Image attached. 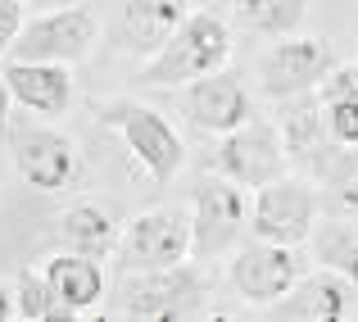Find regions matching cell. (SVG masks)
Wrapping results in <instances>:
<instances>
[{"label":"cell","mask_w":358,"mask_h":322,"mask_svg":"<svg viewBox=\"0 0 358 322\" xmlns=\"http://www.w3.org/2000/svg\"><path fill=\"white\" fill-rule=\"evenodd\" d=\"M5 136H9V155H14L18 177L32 191L55 195V191H69L82 177V155L73 146V136H64L50 122H14L9 118Z\"/></svg>","instance_id":"cell-5"},{"label":"cell","mask_w":358,"mask_h":322,"mask_svg":"<svg viewBox=\"0 0 358 322\" xmlns=\"http://www.w3.org/2000/svg\"><path fill=\"white\" fill-rule=\"evenodd\" d=\"M59 236L69 241V250L91 254V259H105L118 245L114 218H109V209H100L96 200H78L73 209H64L59 214Z\"/></svg>","instance_id":"cell-18"},{"label":"cell","mask_w":358,"mask_h":322,"mask_svg":"<svg viewBox=\"0 0 358 322\" xmlns=\"http://www.w3.org/2000/svg\"><path fill=\"white\" fill-rule=\"evenodd\" d=\"M27 9H55V5H69V0H23Z\"/></svg>","instance_id":"cell-28"},{"label":"cell","mask_w":358,"mask_h":322,"mask_svg":"<svg viewBox=\"0 0 358 322\" xmlns=\"http://www.w3.org/2000/svg\"><path fill=\"white\" fill-rule=\"evenodd\" d=\"M45 286H50L55 304L69 309L73 318H82L87 309H96L100 300H105V268H100V259H91V254H78V250H64L55 254V259H45Z\"/></svg>","instance_id":"cell-15"},{"label":"cell","mask_w":358,"mask_h":322,"mask_svg":"<svg viewBox=\"0 0 358 322\" xmlns=\"http://www.w3.org/2000/svg\"><path fill=\"white\" fill-rule=\"evenodd\" d=\"M9 318H18L14 314V286H5V281H0V322H9Z\"/></svg>","instance_id":"cell-27"},{"label":"cell","mask_w":358,"mask_h":322,"mask_svg":"<svg viewBox=\"0 0 358 322\" xmlns=\"http://www.w3.org/2000/svg\"><path fill=\"white\" fill-rule=\"evenodd\" d=\"M23 23H27V5L23 0H0V59H5L9 46L18 41Z\"/></svg>","instance_id":"cell-25"},{"label":"cell","mask_w":358,"mask_h":322,"mask_svg":"<svg viewBox=\"0 0 358 322\" xmlns=\"http://www.w3.org/2000/svg\"><path fill=\"white\" fill-rule=\"evenodd\" d=\"M100 122L122 136V146L145 168L150 182L168 186L186 168V141L177 136V127L159 109L136 105V100H109V105H100Z\"/></svg>","instance_id":"cell-2"},{"label":"cell","mask_w":358,"mask_h":322,"mask_svg":"<svg viewBox=\"0 0 358 322\" xmlns=\"http://www.w3.org/2000/svg\"><path fill=\"white\" fill-rule=\"evenodd\" d=\"M277 132H281V146H286L290 159H317V150L331 146V136H327V118H322V100H317L313 91L286 100V113H281Z\"/></svg>","instance_id":"cell-17"},{"label":"cell","mask_w":358,"mask_h":322,"mask_svg":"<svg viewBox=\"0 0 358 322\" xmlns=\"http://www.w3.org/2000/svg\"><path fill=\"white\" fill-rule=\"evenodd\" d=\"M100 41V18L91 5H55L45 14L27 18L18 41L5 59H32V64H82Z\"/></svg>","instance_id":"cell-4"},{"label":"cell","mask_w":358,"mask_h":322,"mask_svg":"<svg viewBox=\"0 0 358 322\" xmlns=\"http://www.w3.org/2000/svg\"><path fill=\"white\" fill-rule=\"evenodd\" d=\"M5 82L14 105H23L36 118H59L73 109V69L69 64H32L5 59Z\"/></svg>","instance_id":"cell-14"},{"label":"cell","mask_w":358,"mask_h":322,"mask_svg":"<svg viewBox=\"0 0 358 322\" xmlns=\"http://www.w3.org/2000/svg\"><path fill=\"white\" fill-rule=\"evenodd\" d=\"M317 100L331 105V100H358V64H341L336 59L327 69V78L317 82Z\"/></svg>","instance_id":"cell-24"},{"label":"cell","mask_w":358,"mask_h":322,"mask_svg":"<svg viewBox=\"0 0 358 322\" xmlns=\"http://www.w3.org/2000/svg\"><path fill=\"white\" fill-rule=\"evenodd\" d=\"M354 300H358V290L350 286V277H341V272H331V268H317V272H304L281 300H272L268 318L336 322V318H350Z\"/></svg>","instance_id":"cell-13"},{"label":"cell","mask_w":358,"mask_h":322,"mask_svg":"<svg viewBox=\"0 0 358 322\" xmlns=\"http://www.w3.org/2000/svg\"><path fill=\"white\" fill-rule=\"evenodd\" d=\"M317 223V191L304 177H277V182L254 191V209H250V232L254 241H272V245H304L308 232Z\"/></svg>","instance_id":"cell-9"},{"label":"cell","mask_w":358,"mask_h":322,"mask_svg":"<svg viewBox=\"0 0 358 322\" xmlns=\"http://www.w3.org/2000/svg\"><path fill=\"white\" fill-rule=\"evenodd\" d=\"M227 64H231L227 18H218L213 9H191L177 23V32L155 55H145V64L136 69V82L141 87H186V82L218 73Z\"/></svg>","instance_id":"cell-1"},{"label":"cell","mask_w":358,"mask_h":322,"mask_svg":"<svg viewBox=\"0 0 358 322\" xmlns=\"http://www.w3.org/2000/svg\"><path fill=\"white\" fill-rule=\"evenodd\" d=\"M317 177L327 182V191L336 195L341 209H358V146H327L317 150Z\"/></svg>","instance_id":"cell-21"},{"label":"cell","mask_w":358,"mask_h":322,"mask_svg":"<svg viewBox=\"0 0 358 322\" xmlns=\"http://www.w3.org/2000/svg\"><path fill=\"white\" fill-rule=\"evenodd\" d=\"M304 259H299V245H272V241H254L245 245L236 259L227 263V281L241 300L268 309L272 300H281L299 277H304Z\"/></svg>","instance_id":"cell-11"},{"label":"cell","mask_w":358,"mask_h":322,"mask_svg":"<svg viewBox=\"0 0 358 322\" xmlns=\"http://www.w3.org/2000/svg\"><path fill=\"white\" fill-rule=\"evenodd\" d=\"M331 64H336V50L327 36H304V32L277 36L259 59L263 96L290 100V96H304V91H317V82L327 78Z\"/></svg>","instance_id":"cell-10"},{"label":"cell","mask_w":358,"mask_h":322,"mask_svg":"<svg viewBox=\"0 0 358 322\" xmlns=\"http://www.w3.org/2000/svg\"><path fill=\"white\" fill-rule=\"evenodd\" d=\"M236 18H241V27L277 41V36L304 32L308 0H236Z\"/></svg>","instance_id":"cell-20"},{"label":"cell","mask_w":358,"mask_h":322,"mask_svg":"<svg viewBox=\"0 0 358 322\" xmlns=\"http://www.w3.org/2000/svg\"><path fill=\"white\" fill-rule=\"evenodd\" d=\"M209 173L231 177L245 191H259V186L277 182V177L290 173V155L281 146V132L272 127L268 118H245L241 127L222 132L209 150Z\"/></svg>","instance_id":"cell-3"},{"label":"cell","mask_w":358,"mask_h":322,"mask_svg":"<svg viewBox=\"0 0 358 322\" xmlns=\"http://www.w3.org/2000/svg\"><path fill=\"white\" fill-rule=\"evenodd\" d=\"M304 245L313 250L317 268L350 277V286L358 290V223H313Z\"/></svg>","instance_id":"cell-19"},{"label":"cell","mask_w":358,"mask_h":322,"mask_svg":"<svg viewBox=\"0 0 358 322\" xmlns=\"http://www.w3.org/2000/svg\"><path fill=\"white\" fill-rule=\"evenodd\" d=\"M14 314L27 318V322L73 318L69 309L55 304V295H50V286H45V277H36V272H18V281H14Z\"/></svg>","instance_id":"cell-22"},{"label":"cell","mask_w":358,"mask_h":322,"mask_svg":"<svg viewBox=\"0 0 358 322\" xmlns=\"http://www.w3.org/2000/svg\"><path fill=\"white\" fill-rule=\"evenodd\" d=\"M9 118H14V96H9V82H5V69H0V136H5Z\"/></svg>","instance_id":"cell-26"},{"label":"cell","mask_w":358,"mask_h":322,"mask_svg":"<svg viewBox=\"0 0 358 322\" xmlns=\"http://www.w3.org/2000/svg\"><path fill=\"white\" fill-rule=\"evenodd\" d=\"M182 105H186V118H191L200 132H209V136H222V132L241 127L245 118H254L250 91H245L241 78H236V73H227V69L204 73V78L186 82Z\"/></svg>","instance_id":"cell-12"},{"label":"cell","mask_w":358,"mask_h":322,"mask_svg":"<svg viewBox=\"0 0 358 322\" xmlns=\"http://www.w3.org/2000/svg\"><path fill=\"white\" fill-rule=\"evenodd\" d=\"M250 227V204H245V186L231 177L204 173L191 195V259L209 263L236 245V236Z\"/></svg>","instance_id":"cell-6"},{"label":"cell","mask_w":358,"mask_h":322,"mask_svg":"<svg viewBox=\"0 0 358 322\" xmlns=\"http://www.w3.org/2000/svg\"><path fill=\"white\" fill-rule=\"evenodd\" d=\"M191 259V218L182 209H145L118 236L122 272H155Z\"/></svg>","instance_id":"cell-8"},{"label":"cell","mask_w":358,"mask_h":322,"mask_svg":"<svg viewBox=\"0 0 358 322\" xmlns=\"http://www.w3.org/2000/svg\"><path fill=\"white\" fill-rule=\"evenodd\" d=\"M322 118L336 146H358V100H331L322 105Z\"/></svg>","instance_id":"cell-23"},{"label":"cell","mask_w":358,"mask_h":322,"mask_svg":"<svg viewBox=\"0 0 358 322\" xmlns=\"http://www.w3.org/2000/svg\"><path fill=\"white\" fill-rule=\"evenodd\" d=\"M182 18L186 0H122V41L141 55H155Z\"/></svg>","instance_id":"cell-16"},{"label":"cell","mask_w":358,"mask_h":322,"mask_svg":"<svg viewBox=\"0 0 358 322\" xmlns=\"http://www.w3.org/2000/svg\"><path fill=\"white\" fill-rule=\"evenodd\" d=\"M122 318H200L204 314V277L191 263L155 272H122L118 286Z\"/></svg>","instance_id":"cell-7"}]
</instances>
